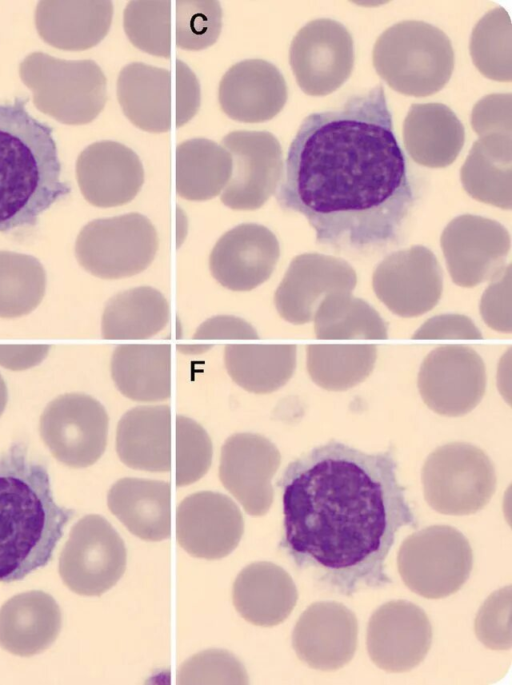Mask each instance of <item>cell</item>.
I'll use <instances>...</instances> for the list:
<instances>
[{
  "mask_svg": "<svg viewBox=\"0 0 512 685\" xmlns=\"http://www.w3.org/2000/svg\"><path fill=\"white\" fill-rule=\"evenodd\" d=\"M200 104V88L195 75L182 62L176 61V126L189 121Z\"/></svg>",
  "mask_w": 512,
  "mask_h": 685,
  "instance_id": "obj_50",
  "label": "cell"
},
{
  "mask_svg": "<svg viewBox=\"0 0 512 685\" xmlns=\"http://www.w3.org/2000/svg\"><path fill=\"white\" fill-rule=\"evenodd\" d=\"M46 290V272L27 254L0 251V317L16 318L32 312Z\"/></svg>",
  "mask_w": 512,
  "mask_h": 685,
  "instance_id": "obj_39",
  "label": "cell"
},
{
  "mask_svg": "<svg viewBox=\"0 0 512 685\" xmlns=\"http://www.w3.org/2000/svg\"><path fill=\"white\" fill-rule=\"evenodd\" d=\"M280 462V452L270 440L254 433H237L222 446L219 478L249 515L262 516L272 505L271 481Z\"/></svg>",
  "mask_w": 512,
  "mask_h": 685,
  "instance_id": "obj_19",
  "label": "cell"
},
{
  "mask_svg": "<svg viewBox=\"0 0 512 685\" xmlns=\"http://www.w3.org/2000/svg\"><path fill=\"white\" fill-rule=\"evenodd\" d=\"M28 100L0 103V232L35 226L70 193L53 129L28 112Z\"/></svg>",
  "mask_w": 512,
  "mask_h": 685,
  "instance_id": "obj_4",
  "label": "cell"
},
{
  "mask_svg": "<svg viewBox=\"0 0 512 685\" xmlns=\"http://www.w3.org/2000/svg\"><path fill=\"white\" fill-rule=\"evenodd\" d=\"M113 16L109 0L39 1L35 26L44 42L61 50L81 51L97 45L108 33Z\"/></svg>",
  "mask_w": 512,
  "mask_h": 685,
  "instance_id": "obj_25",
  "label": "cell"
},
{
  "mask_svg": "<svg viewBox=\"0 0 512 685\" xmlns=\"http://www.w3.org/2000/svg\"><path fill=\"white\" fill-rule=\"evenodd\" d=\"M233 604L246 621L263 627L282 623L292 612L298 592L291 576L280 566L254 562L236 577Z\"/></svg>",
  "mask_w": 512,
  "mask_h": 685,
  "instance_id": "obj_27",
  "label": "cell"
},
{
  "mask_svg": "<svg viewBox=\"0 0 512 685\" xmlns=\"http://www.w3.org/2000/svg\"><path fill=\"white\" fill-rule=\"evenodd\" d=\"M511 590V586H507L493 592L477 613L475 634L489 649L511 648Z\"/></svg>",
  "mask_w": 512,
  "mask_h": 685,
  "instance_id": "obj_45",
  "label": "cell"
},
{
  "mask_svg": "<svg viewBox=\"0 0 512 685\" xmlns=\"http://www.w3.org/2000/svg\"><path fill=\"white\" fill-rule=\"evenodd\" d=\"M109 418L92 396L68 393L52 400L40 418V435L52 455L72 468L93 465L107 444Z\"/></svg>",
  "mask_w": 512,
  "mask_h": 685,
  "instance_id": "obj_11",
  "label": "cell"
},
{
  "mask_svg": "<svg viewBox=\"0 0 512 685\" xmlns=\"http://www.w3.org/2000/svg\"><path fill=\"white\" fill-rule=\"evenodd\" d=\"M275 193L321 245L365 251L399 239L417 193L381 83L302 121Z\"/></svg>",
  "mask_w": 512,
  "mask_h": 685,
  "instance_id": "obj_1",
  "label": "cell"
},
{
  "mask_svg": "<svg viewBox=\"0 0 512 685\" xmlns=\"http://www.w3.org/2000/svg\"><path fill=\"white\" fill-rule=\"evenodd\" d=\"M243 664L230 652L208 649L186 660L179 668L177 684H248Z\"/></svg>",
  "mask_w": 512,
  "mask_h": 685,
  "instance_id": "obj_44",
  "label": "cell"
},
{
  "mask_svg": "<svg viewBox=\"0 0 512 685\" xmlns=\"http://www.w3.org/2000/svg\"><path fill=\"white\" fill-rule=\"evenodd\" d=\"M19 76L35 107L62 124L92 122L107 101L106 77L90 59L63 60L36 51L21 61Z\"/></svg>",
  "mask_w": 512,
  "mask_h": 685,
  "instance_id": "obj_6",
  "label": "cell"
},
{
  "mask_svg": "<svg viewBox=\"0 0 512 685\" xmlns=\"http://www.w3.org/2000/svg\"><path fill=\"white\" fill-rule=\"evenodd\" d=\"M244 532L240 509L228 496L200 491L184 498L176 511V540L190 555L207 560L229 555Z\"/></svg>",
  "mask_w": 512,
  "mask_h": 685,
  "instance_id": "obj_18",
  "label": "cell"
},
{
  "mask_svg": "<svg viewBox=\"0 0 512 685\" xmlns=\"http://www.w3.org/2000/svg\"><path fill=\"white\" fill-rule=\"evenodd\" d=\"M440 242L452 281L466 288L492 280L505 267L511 244L502 224L472 214L452 219Z\"/></svg>",
  "mask_w": 512,
  "mask_h": 685,
  "instance_id": "obj_15",
  "label": "cell"
},
{
  "mask_svg": "<svg viewBox=\"0 0 512 685\" xmlns=\"http://www.w3.org/2000/svg\"><path fill=\"white\" fill-rule=\"evenodd\" d=\"M398 572L414 593L440 599L457 592L469 578L473 552L456 528L434 525L408 536L397 555Z\"/></svg>",
  "mask_w": 512,
  "mask_h": 685,
  "instance_id": "obj_8",
  "label": "cell"
},
{
  "mask_svg": "<svg viewBox=\"0 0 512 685\" xmlns=\"http://www.w3.org/2000/svg\"><path fill=\"white\" fill-rule=\"evenodd\" d=\"M417 383L431 410L444 416H461L473 410L485 393V365L470 347L440 346L423 360Z\"/></svg>",
  "mask_w": 512,
  "mask_h": 685,
  "instance_id": "obj_13",
  "label": "cell"
},
{
  "mask_svg": "<svg viewBox=\"0 0 512 685\" xmlns=\"http://www.w3.org/2000/svg\"><path fill=\"white\" fill-rule=\"evenodd\" d=\"M170 306L164 295L150 286L122 291L107 302L101 333L108 340L150 338L168 324Z\"/></svg>",
  "mask_w": 512,
  "mask_h": 685,
  "instance_id": "obj_35",
  "label": "cell"
},
{
  "mask_svg": "<svg viewBox=\"0 0 512 685\" xmlns=\"http://www.w3.org/2000/svg\"><path fill=\"white\" fill-rule=\"evenodd\" d=\"M74 510L58 505L44 463L23 442L0 452V582L12 583L53 558Z\"/></svg>",
  "mask_w": 512,
  "mask_h": 685,
  "instance_id": "obj_3",
  "label": "cell"
},
{
  "mask_svg": "<svg viewBox=\"0 0 512 685\" xmlns=\"http://www.w3.org/2000/svg\"><path fill=\"white\" fill-rule=\"evenodd\" d=\"M123 26L130 42L138 49L154 56H171V1H129Z\"/></svg>",
  "mask_w": 512,
  "mask_h": 685,
  "instance_id": "obj_41",
  "label": "cell"
},
{
  "mask_svg": "<svg viewBox=\"0 0 512 685\" xmlns=\"http://www.w3.org/2000/svg\"><path fill=\"white\" fill-rule=\"evenodd\" d=\"M358 642L354 612L339 602L311 604L299 617L292 632L297 657L310 668L333 671L349 663Z\"/></svg>",
  "mask_w": 512,
  "mask_h": 685,
  "instance_id": "obj_21",
  "label": "cell"
},
{
  "mask_svg": "<svg viewBox=\"0 0 512 685\" xmlns=\"http://www.w3.org/2000/svg\"><path fill=\"white\" fill-rule=\"evenodd\" d=\"M313 321L318 339L388 338L387 324L379 313L363 299L354 297L351 292L335 291L327 294L318 305Z\"/></svg>",
  "mask_w": 512,
  "mask_h": 685,
  "instance_id": "obj_37",
  "label": "cell"
},
{
  "mask_svg": "<svg viewBox=\"0 0 512 685\" xmlns=\"http://www.w3.org/2000/svg\"><path fill=\"white\" fill-rule=\"evenodd\" d=\"M375 295L394 314L411 318L434 308L443 290V275L434 253L414 245L387 255L372 276Z\"/></svg>",
  "mask_w": 512,
  "mask_h": 685,
  "instance_id": "obj_16",
  "label": "cell"
},
{
  "mask_svg": "<svg viewBox=\"0 0 512 685\" xmlns=\"http://www.w3.org/2000/svg\"><path fill=\"white\" fill-rule=\"evenodd\" d=\"M431 643L429 618L412 602H386L369 619L367 651L372 662L384 671L400 673L412 670L424 660Z\"/></svg>",
  "mask_w": 512,
  "mask_h": 685,
  "instance_id": "obj_17",
  "label": "cell"
},
{
  "mask_svg": "<svg viewBox=\"0 0 512 685\" xmlns=\"http://www.w3.org/2000/svg\"><path fill=\"white\" fill-rule=\"evenodd\" d=\"M111 376L117 389L139 402L168 399L171 395V346L121 344L111 357Z\"/></svg>",
  "mask_w": 512,
  "mask_h": 685,
  "instance_id": "obj_33",
  "label": "cell"
},
{
  "mask_svg": "<svg viewBox=\"0 0 512 685\" xmlns=\"http://www.w3.org/2000/svg\"><path fill=\"white\" fill-rule=\"evenodd\" d=\"M49 345H0V365L19 371L40 364L49 352Z\"/></svg>",
  "mask_w": 512,
  "mask_h": 685,
  "instance_id": "obj_51",
  "label": "cell"
},
{
  "mask_svg": "<svg viewBox=\"0 0 512 685\" xmlns=\"http://www.w3.org/2000/svg\"><path fill=\"white\" fill-rule=\"evenodd\" d=\"M416 340L442 339H482L480 330L467 316L461 314H442L423 323L412 335Z\"/></svg>",
  "mask_w": 512,
  "mask_h": 685,
  "instance_id": "obj_48",
  "label": "cell"
},
{
  "mask_svg": "<svg viewBox=\"0 0 512 685\" xmlns=\"http://www.w3.org/2000/svg\"><path fill=\"white\" fill-rule=\"evenodd\" d=\"M280 256L275 234L256 223L224 233L209 257L212 276L232 291H250L268 280Z\"/></svg>",
  "mask_w": 512,
  "mask_h": 685,
  "instance_id": "obj_22",
  "label": "cell"
},
{
  "mask_svg": "<svg viewBox=\"0 0 512 685\" xmlns=\"http://www.w3.org/2000/svg\"><path fill=\"white\" fill-rule=\"evenodd\" d=\"M307 370L312 381L329 391H344L373 371L377 348L372 344H310Z\"/></svg>",
  "mask_w": 512,
  "mask_h": 685,
  "instance_id": "obj_38",
  "label": "cell"
},
{
  "mask_svg": "<svg viewBox=\"0 0 512 685\" xmlns=\"http://www.w3.org/2000/svg\"><path fill=\"white\" fill-rule=\"evenodd\" d=\"M76 178L86 201L108 208L135 198L144 182V170L132 149L105 140L87 146L79 154Z\"/></svg>",
  "mask_w": 512,
  "mask_h": 685,
  "instance_id": "obj_23",
  "label": "cell"
},
{
  "mask_svg": "<svg viewBox=\"0 0 512 685\" xmlns=\"http://www.w3.org/2000/svg\"><path fill=\"white\" fill-rule=\"evenodd\" d=\"M403 144L411 159L429 168H444L458 157L465 130L442 103L412 104L403 122Z\"/></svg>",
  "mask_w": 512,
  "mask_h": 685,
  "instance_id": "obj_28",
  "label": "cell"
},
{
  "mask_svg": "<svg viewBox=\"0 0 512 685\" xmlns=\"http://www.w3.org/2000/svg\"><path fill=\"white\" fill-rule=\"evenodd\" d=\"M511 20L507 11L496 7L474 27L469 43L472 61L482 75L498 82H510Z\"/></svg>",
  "mask_w": 512,
  "mask_h": 685,
  "instance_id": "obj_40",
  "label": "cell"
},
{
  "mask_svg": "<svg viewBox=\"0 0 512 685\" xmlns=\"http://www.w3.org/2000/svg\"><path fill=\"white\" fill-rule=\"evenodd\" d=\"M282 489L281 546L325 589L352 596L390 585L385 561L417 519L391 449L368 454L337 441L291 462Z\"/></svg>",
  "mask_w": 512,
  "mask_h": 685,
  "instance_id": "obj_2",
  "label": "cell"
},
{
  "mask_svg": "<svg viewBox=\"0 0 512 685\" xmlns=\"http://www.w3.org/2000/svg\"><path fill=\"white\" fill-rule=\"evenodd\" d=\"M61 626V611L51 595L38 590L23 592L0 608V646L29 657L50 647Z\"/></svg>",
  "mask_w": 512,
  "mask_h": 685,
  "instance_id": "obj_26",
  "label": "cell"
},
{
  "mask_svg": "<svg viewBox=\"0 0 512 685\" xmlns=\"http://www.w3.org/2000/svg\"><path fill=\"white\" fill-rule=\"evenodd\" d=\"M294 344H228L224 363L232 380L248 392L267 394L285 385L296 367Z\"/></svg>",
  "mask_w": 512,
  "mask_h": 685,
  "instance_id": "obj_34",
  "label": "cell"
},
{
  "mask_svg": "<svg viewBox=\"0 0 512 685\" xmlns=\"http://www.w3.org/2000/svg\"><path fill=\"white\" fill-rule=\"evenodd\" d=\"M289 61L300 89L310 96H325L341 87L354 66V43L338 21L319 18L294 36Z\"/></svg>",
  "mask_w": 512,
  "mask_h": 685,
  "instance_id": "obj_12",
  "label": "cell"
},
{
  "mask_svg": "<svg viewBox=\"0 0 512 685\" xmlns=\"http://www.w3.org/2000/svg\"><path fill=\"white\" fill-rule=\"evenodd\" d=\"M175 164L176 192L190 201L216 197L232 174L230 153L205 138H193L179 144Z\"/></svg>",
  "mask_w": 512,
  "mask_h": 685,
  "instance_id": "obj_36",
  "label": "cell"
},
{
  "mask_svg": "<svg viewBox=\"0 0 512 685\" xmlns=\"http://www.w3.org/2000/svg\"><path fill=\"white\" fill-rule=\"evenodd\" d=\"M421 480L428 505L445 515L478 512L496 489L492 461L480 448L465 442H451L430 453Z\"/></svg>",
  "mask_w": 512,
  "mask_h": 685,
  "instance_id": "obj_7",
  "label": "cell"
},
{
  "mask_svg": "<svg viewBox=\"0 0 512 685\" xmlns=\"http://www.w3.org/2000/svg\"><path fill=\"white\" fill-rule=\"evenodd\" d=\"M258 339L254 327L235 316H215L203 322L193 335V340Z\"/></svg>",
  "mask_w": 512,
  "mask_h": 685,
  "instance_id": "obj_49",
  "label": "cell"
},
{
  "mask_svg": "<svg viewBox=\"0 0 512 685\" xmlns=\"http://www.w3.org/2000/svg\"><path fill=\"white\" fill-rule=\"evenodd\" d=\"M357 284L353 267L341 258L304 253L291 261L274 294L279 315L302 325L313 320L323 298L335 291L351 292Z\"/></svg>",
  "mask_w": 512,
  "mask_h": 685,
  "instance_id": "obj_20",
  "label": "cell"
},
{
  "mask_svg": "<svg viewBox=\"0 0 512 685\" xmlns=\"http://www.w3.org/2000/svg\"><path fill=\"white\" fill-rule=\"evenodd\" d=\"M464 190L477 201L510 210L512 207V135L480 136L460 170Z\"/></svg>",
  "mask_w": 512,
  "mask_h": 685,
  "instance_id": "obj_32",
  "label": "cell"
},
{
  "mask_svg": "<svg viewBox=\"0 0 512 685\" xmlns=\"http://www.w3.org/2000/svg\"><path fill=\"white\" fill-rule=\"evenodd\" d=\"M471 125L480 136L504 133L512 135V95H486L473 107Z\"/></svg>",
  "mask_w": 512,
  "mask_h": 685,
  "instance_id": "obj_47",
  "label": "cell"
},
{
  "mask_svg": "<svg viewBox=\"0 0 512 685\" xmlns=\"http://www.w3.org/2000/svg\"><path fill=\"white\" fill-rule=\"evenodd\" d=\"M126 562L119 534L104 517L90 514L72 527L59 557V574L73 592L100 596L119 581Z\"/></svg>",
  "mask_w": 512,
  "mask_h": 685,
  "instance_id": "obj_10",
  "label": "cell"
},
{
  "mask_svg": "<svg viewBox=\"0 0 512 685\" xmlns=\"http://www.w3.org/2000/svg\"><path fill=\"white\" fill-rule=\"evenodd\" d=\"M213 446L204 428L193 419L176 417V466L177 487L192 484L201 479L212 462Z\"/></svg>",
  "mask_w": 512,
  "mask_h": 685,
  "instance_id": "obj_43",
  "label": "cell"
},
{
  "mask_svg": "<svg viewBox=\"0 0 512 685\" xmlns=\"http://www.w3.org/2000/svg\"><path fill=\"white\" fill-rule=\"evenodd\" d=\"M8 399L7 387L5 381L0 375V416L2 415Z\"/></svg>",
  "mask_w": 512,
  "mask_h": 685,
  "instance_id": "obj_52",
  "label": "cell"
},
{
  "mask_svg": "<svg viewBox=\"0 0 512 685\" xmlns=\"http://www.w3.org/2000/svg\"><path fill=\"white\" fill-rule=\"evenodd\" d=\"M113 515L135 536L161 541L171 534V486L169 482L122 478L107 494Z\"/></svg>",
  "mask_w": 512,
  "mask_h": 685,
  "instance_id": "obj_30",
  "label": "cell"
},
{
  "mask_svg": "<svg viewBox=\"0 0 512 685\" xmlns=\"http://www.w3.org/2000/svg\"><path fill=\"white\" fill-rule=\"evenodd\" d=\"M117 98L124 115L141 130L167 132L172 118V80L168 69L134 62L117 79Z\"/></svg>",
  "mask_w": 512,
  "mask_h": 685,
  "instance_id": "obj_31",
  "label": "cell"
},
{
  "mask_svg": "<svg viewBox=\"0 0 512 685\" xmlns=\"http://www.w3.org/2000/svg\"><path fill=\"white\" fill-rule=\"evenodd\" d=\"M154 225L140 213L96 219L77 236L75 256L79 264L102 279H120L144 271L158 250Z\"/></svg>",
  "mask_w": 512,
  "mask_h": 685,
  "instance_id": "obj_9",
  "label": "cell"
},
{
  "mask_svg": "<svg viewBox=\"0 0 512 685\" xmlns=\"http://www.w3.org/2000/svg\"><path fill=\"white\" fill-rule=\"evenodd\" d=\"M484 322L493 330L510 333L511 325V265L505 266L484 291L480 301Z\"/></svg>",
  "mask_w": 512,
  "mask_h": 685,
  "instance_id": "obj_46",
  "label": "cell"
},
{
  "mask_svg": "<svg viewBox=\"0 0 512 685\" xmlns=\"http://www.w3.org/2000/svg\"><path fill=\"white\" fill-rule=\"evenodd\" d=\"M372 61L376 73L393 90L425 97L448 83L454 69V51L449 37L438 27L406 20L390 26L377 38Z\"/></svg>",
  "mask_w": 512,
  "mask_h": 685,
  "instance_id": "obj_5",
  "label": "cell"
},
{
  "mask_svg": "<svg viewBox=\"0 0 512 685\" xmlns=\"http://www.w3.org/2000/svg\"><path fill=\"white\" fill-rule=\"evenodd\" d=\"M116 451L120 460L132 469L170 471V407L138 406L124 413L117 425Z\"/></svg>",
  "mask_w": 512,
  "mask_h": 685,
  "instance_id": "obj_29",
  "label": "cell"
},
{
  "mask_svg": "<svg viewBox=\"0 0 512 685\" xmlns=\"http://www.w3.org/2000/svg\"><path fill=\"white\" fill-rule=\"evenodd\" d=\"M223 112L245 123L265 122L275 117L287 101V86L281 72L262 59H247L231 66L218 89Z\"/></svg>",
  "mask_w": 512,
  "mask_h": 685,
  "instance_id": "obj_24",
  "label": "cell"
},
{
  "mask_svg": "<svg viewBox=\"0 0 512 685\" xmlns=\"http://www.w3.org/2000/svg\"><path fill=\"white\" fill-rule=\"evenodd\" d=\"M232 158V174L221 194L233 210H255L276 192L283 173L282 149L267 131H233L222 139Z\"/></svg>",
  "mask_w": 512,
  "mask_h": 685,
  "instance_id": "obj_14",
  "label": "cell"
},
{
  "mask_svg": "<svg viewBox=\"0 0 512 685\" xmlns=\"http://www.w3.org/2000/svg\"><path fill=\"white\" fill-rule=\"evenodd\" d=\"M222 11L215 0L176 1V45L201 50L214 44L221 32Z\"/></svg>",
  "mask_w": 512,
  "mask_h": 685,
  "instance_id": "obj_42",
  "label": "cell"
}]
</instances>
